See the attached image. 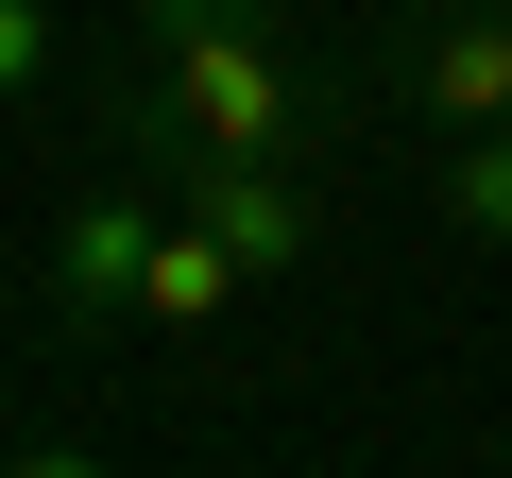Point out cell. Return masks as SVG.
<instances>
[{
    "instance_id": "cell-7",
    "label": "cell",
    "mask_w": 512,
    "mask_h": 478,
    "mask_svg": "<svg viewBox=\"0 0 512 478\" xmlns=\"http://www.w3.org/2000/svg\"><path fill=\"white\" fill-rule=\"evenodd\" d=\"M69 69V35H52V0H0V120H35V86Z\"/></svg>"
},
{
    "instance_id": "cell-3",
    "label": "cell",
    "mask_w": 512,
    "mask_h": 478,
    "mask_svg": "<svg viewBox=\"0 0 512 478\" xmlns=\"http://www.w3.org/2000/svg\"><path fill=\"white\" fill-rule=\"evenodd\" d=\"M154 222H171V188H154L137 154H103V171L52 205V239H35L52 342H137V257H154Z\"/></svg>"
},
{
    "instance_id": "cell-5",
    "label": "cell",
    "mask_w": 512,
    "mask_h": 478,
    "mask_svg": "<svg viewBox=\"0 0 512 478\" xmlns=\"http://www.w3.org/2000/svg\"><path fill=\"white\" fill-rule=\"evenodd\" d=\"M239 308H256V274H239L222 239H205V222L171 205V222H154V257H137V342H171V359H205V342H222Z\"/></svg>"
},
{
    "instance_id": "cell-1",
    "label": "cell",
    "mask_w": 512,
    "mask_h": 478,
    "mask_svg": "<svg viewBox=\"0 0 512 478\" xmlns=\"http://www.w3.org/2000/svg\"><path fill=\"white\" fill-rule=\"evenodd\" d=\"M359 86L308 69L291 0H137V52L103 86V154H137L154 188L188 154H325Z\"/></svg>"
},
{
    "instance_id": "cell-6",
    "label": "cell",
    "mask_w": 512,
    "mask_h": 478,
    "mask_svg": "<svg viewBox=\"0 0 512 478\" xmlns=\"http://www.w3.org/2000/svg\"><path fill=\"white\" fill-rule=\"evenodd\" d=\"M427 205L478 239V257H512V120H461V137H427Z\"/></svg>"
},
{
    "instance_id": "cell-2",
    "label": "cell",
    "mask_w": 512,
    "mask_h": 478,
    "mask_svg": "<svg viewBox=\"0 0 512 478\" xmlns=\"http://www.w3.org/2000/svg\"><path fill=\"white\" fill-rule=\"evenodd\" d=\"M359 103L461 137V120H512V0H376L359 18Z\"/></svg>"
},
{
    "instance_id": "cell-4",
    "label": "cell",
    "mask_w": 512,
    "mask_h": 478,
    "mask_svg": "<svg viewBox=\"0 0 512 478\" xmlns=\"http://www.w3.org/2000/svg\"><path fill=\"white\" fill-rule=\"evenodd\" d=\"M171 205L222 239L256 291L325 257V154H188V171H171Z\"/></svg>"
}]
</instances>
